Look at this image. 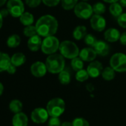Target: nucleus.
<instances>
[{"instance_id": "ddd939ff", "label": "nucleus", "mask_w": 126, "mask_h": 126, "mask_svg": "<svg viewBox=\"0 0 126 126\" xmlns=\"http://www.w3.org/2000/svg\"><path fill=\"white\" fill-rule=\"evenodd\" d=\"M94 49L97 52V55L105 57L107 56L110 53V45L108 44L106 41L102 40H97L96 44L93 47Z\"/></svg>"}, {"instance_id": "aec40b11", "label": "nucleus", "mask_w": 126, "mask_h": 126, "mask_svg": "<svg viewBox=\"0 0 126 126\" xmlns=\"http://www.w3.org/2000/svg\"><path fill=\"white\" fill-rule=\"evenodd\" d=\"M11 61L10 56L7 53L0 52V72L6 71Z\"/></svg>"}, {"instance_id": "c9c22d12", "label": "nucleus", "mask_w": 126, "mask_h": 126, "mask_svg": "<svg viewBox=\"0 0 126 126\" xmlns=\"http://www.w3.org/2000/svg\"><path fill=\"white\" fill-rule=\"evenodd\" d=\"M62 122L59 117H51L48 120V126H61Z\"/></svg>"}, {"instance_id": "f257e3e1", "label": "nucleus", "mask_w": 126, "mask_h": 126, "mask_svg": "<svg viewBox=\"0 0 126 126\" xmlns=\"http://www.w3.org/2000/svg\"><path fill=\"white\" fill-rule=\"evenodd\" d=\"M37 33L41 37H48L54 35L59 27L57 19L51 15H44L41 16L36 23Z\"/></svg>"}, {"instance_id": "7c9ffc66", "label": "nucleus", "mask_w": 126, "mask_h": 126, "mask_svg": "<svg viewBox=\"0 0 126 126\" xmlns=\"http://www.w3.org/2000/svg\"><path fill=\"white\" fill-rule=\"evenodd\" d=\"M23 33L26 37H28V38L33 37V36H34L36 35H38L36 27V26H33V25L26 26L24 28Z\"/></svg>"}, {"instance_id": "4be33fe9", "label": "nucleus", "mask_w": 126, "mask_h": 126, "mask_svg": "<svg viewBox=\"0 0 126 126\" xmlns=\"http://www.w3.org/2000/svg\"><path fill=\"white\" fill-rule=\"evenodd\" d=\"M19 21L20 22L26 26H29V25H32L34 22V17L33 15L31 14L30 13L28 12H24L22 16L19 17Z\"/></svg>"}, {"instance_id": "f704fd0d", "label": "nucleus", "mask_w": 126, "mask_h": 126, "mask_svg": "<svg viewBox=\"0 0 126 126\" xmlns=\"http://www.w3.org/2000/svg\"><path fill=\"white\" fill-rule=\"evenodd\" d=\"M42 2V0H25L26 4L31 8H35L39 6V4Z\"/></svg>"}, {"instance_id": "c85d7f7f", "label": "nucleus", "mask_w": 126, "mask_h": 126, "mask_svg": "<svg viewBox=\"0 0 126 126\" xmlns=\"http://www.w3.org/2000/svg\"><path fill=\"white\" fill-rule=\"evenodd\" d=\"M78 0H61V4L64 10H71L75 7Z\"/></svg>"}, {"instance_id": "0eeeda50", "label": "nucleus", "mask_w": 126, "mask_h": 126, "mask_svg": "<svg viewBox=\"0 0 126 126\" xmlns=\"http://www.w3.org/2000/svg\"><path fill=\"white\" fill-rule=\"evenodd\" d=\"M110 66L117 72H126V55L123 52L114 54L110 59Z\"/></svg>"}, {"instance_id": "423d86ee", "label": "nucleus", "mask_w": 126, "mask_h": 126, "mask_svg": "<svg viewBox=\"0 0 126 126\" xmlns=\"http://www.w3.org/2000/svg\"><path fill=\"white\" fill-rule=\"evenodd\" d=\"M76 16L80 19L87 20L92 17L94 14L93 7L87 1H80L76 4L74 8Z\"/></svg>"}, {"instance_id": "a211bd4d", "label": "nucleus", "mask_w": 126, "mask_h": 126, "mask_svg": "<svg viewBox=\"0 0 126 126\" xmlns=\"http://www.w3.org/2000/svg\"><path fill=\"white\" fill-rule=\"evenodd\" d=\"M87 34H88L87 28L85 26H83V25H79L76 27L72 32L74 38L76 41H80V40L84 39V38L86 36Z\"/></svg>"}, {"instance_id": "c03bdc74", "label": "nucleus", "mask_w": 126, "mask_h": 126, "mask_svg": "<svg viewBox=\"0 0 126 126\" xmlns=\"http://www.w3.org/2000/svg\"><path fill=\"white\" fill-rule=\"evenodd\" d=\"M119 1L123 7H126V0H120Z\"/></svg>"}, {"instance_id": "a19ab883", "label": "nucleus", "mask_w": 126, "mask_h": 126, "mask_svg": "<svg viewBox=\"0 0 126 126\" xmlns=\"http://www.w3.org/2000/svg\"><path fill=\"white\" fill-rule=\"evenodd\" d=\"M86 89H87V90L88 92H93L94 90V85L92 83H88L86 86Z\"/></svg>"}, {"instance_id": "de8ad7c7", "label": "nucleus", "mask_w": 126, "mask_h": 126, "mask_svg": "<svg viewBox=\"0 0 126 126\" xmlns=\"http://www.w3.org/2000/svg\"><path fill=\"white\" fill-rule=\"evenodd\" d=\"M7 0H0V7L3 6L5 3H6Z\"/></svg>"}, {"instance_id": "2f4dec72", "label": "nucleus", "mask_w": 126, "mask_h": 126, "mask_svg": "<svg viewBox=\"0 0 126 126\" xmlns=\"http://www.w3.org/2000/svg\"><path fill=\"white\" fill-rule=\"evenodd\" d=\"M84 42L85 44L90 47H93L94 45L96 44V42L97 41V38L93 35V34H90V33H88L86 35V36L84 38Z\"/></svg>"}, {"instance_id": "58836bf2", "label": "nucleus", "mask_w": 126, "mask_h": 126, "mask_svg": "<svg viewBox=\"0 0 126 126\" xmlns=\"http://www.w3.org/2000/svg\"><path fill=\"white\" fill-rule=\"evenodd\" d=\"M120 42L122 45L126 46V32H124L121 34L120 38Z\"/></svg>"}, {"instance_id": "ea45409f", "label": "nucleus", "mask_w": 126, "mask_h": 126, "mask_svg": "<svg viewBox=\"0 0 126 126\" xmlns=\"http://www.w3.org/2000/svg\"><path fill=\"white\" fill-rule=\"evenodd\" d=\"M0 13H1V16H3V18H5L8 14H10V13H9V11H8V10H7V9H2V10L0 11Z\"/></svg>"}, {"instance_id": "37998d69", "label": "nucleus", "mask_w": 126, "mask_h": 126, "mask_svg": "<svg viewBox=\"0 0 126 126\" xmlns=\"http://www.w3.org/2000/svg\"><path fill=\"white\" fill-rule=\"evenodd\" d=\"M72 126V123L71 122H68V121H65L64 123H62V126Z\"/></svg>"}, {"instance_id": "f8f14e48", "label": "nucleus", "mask_w": 126, "mask_h": 126, "mask_svg": "<svg viewBox=\"0 0 126 126\" xmlns=\"http://www.w3.org/2000/svg\"><path fill=\"white\" fill-rule=\"evenodd\" d=\"M48 72L47 66L45 63L42 61H36L30 66V72L36 78L44 77Z\"/></svg>"}, {"instance_id": "cd10ccee", "label": "nucleus", "mask_w": 126, "mask_h": 126, "mask_svg": "<svg viewBox=\"0 0 126 126\" xmlns=\"http://www.w3.org/2000/svg\"><path fill=\"white\" fill-rule=\"evenodd\" d=\"M92 7L94 13L97 15H102L105 13L107 10L105 4L102 2H97Z\"/></svg>"}, {"instance_id": "6e6552de", "label": "nucleus", "mask_w": 126, "mask_h": 126, "mask_svg": "<svg viewBox=\"0 0 126 126\" xmlns=\"http://www.w3.org/2000/svg\"><path fill=\"white\" fill-rule=\"evenodd\" d=\"M7 9L11 16L19 18L25 12V5L22 0H8L7 2Z\"/></svg>"}, {"instance_id": "7ed1b4c3", "label": "nucleus", "mask_w": 126, "mask_h": 126, "mask_svg": "<svg viewBox=\"0 0 126 126\" xmlns=\"http://www.w3.org/2000/svg\"><path fill=\"white\" fill-rule=\"evenodd\" d=\"M59 53L67 59H73L79 55V49L76 43L70 40H65L60 43L59 48Z\"/></svg>"}, {"instance_id": "9b49d317", "label": "nucleus", "mask_w": 126, "mask_h": 126, "mask_svg": "<svg viewBox=\"0 0 126 126\" xmlns=\"http://www.w3.org/2000/svg\"><path fill=\"white\" fill-rule=\"evenodd\" d=\"M86 70L91 78H96L102 75V72L103 70V66L101 62L98 61H94L90 62Z\"/></svg>"}, {"instance_id": "c756f323", "label": "nucleus", "mask_w": 126, "mask_h": 126, "mask_svg": "<svg viewBox=\"0 0 126 126\" xmlns=\"http://www.w3.org/2000/svg\"><path fill=\"white\" fill-rule=\"evenodd\" d=\"M89 75L87 72V70L82 69L78 72H76V75H75V78L77 81L79 82H85L86 81L88 78H89Z\"/></svg>"}, {"instance_id": "9d476101", "label": "nucleus", "mask_w": 126, "mask_h": 126, "mask_svg": "<svg viewBox=\"0 0 126 126\" xmlns=\"http://www.w3.org/2000/svg\"><path fill=\"white\" fill-rule=\"evenodd\" d=\"M91 28L97 32H102L106 28V20L102 15L94 14L90 18Z\"/></svg>"}, {"instance_id": "f03ea898", "label": "nucleus", "mask_w": 126, "mask_h": 126, "mask_svg": "<svg viewBox=\"0 0 126 126\" xmlns=\"http://www.w3.org/2000/svg\"><path fill=\"white\" fill-rule=\"evenodd\" d=\"M45 65L48 72L51 74H59L65 69V58L60 53L50 55L46 58Z\"/></svg>"}, {"instance_id": "a18cd8bd", "label": "nucleus", "mask_w": 126, "mask_h": 126, "mask_svg": "<svg viewBox=\"0 0 126 126\" xmlns=\"http://www.w3.org/2000/svg\"><path fill=\"white\" fill-rule=\"evenodd\" d=\"M3 91H4V86H3L2 83L0 82V96L2 94V93H3Z\"/></svg>"}, {"instance_id": "f3484780", "label": "nucleus", "mask_w": 126, "mask_h": 126, "mask_svg": "<svg viewBox=\"0 0 126 126\" xmlns=\"http://www.w3.org/2000/svg\"><path fill=\"white\" fill-rule=\"evenodd\" d=\"M12 125L13 126H27L28 125L27 116L23 112L15 114V115L13 117L12 119Z\"/></svg>"}, {"instance_id": "b1692460", "label": "nucleus", "mask_w": 126, "mask_h": 126, "mask_svg": "<svg viewBox=\"0 0 126 126\" xmlns=\"http://www.w3.org/2000/svg\"><path fill=\"white\" fill-rule=\"evenodd\" d=\"M23 108L22 103L19 100H13L10 101L9 104V109L14 114H17L19 112H22Z\"/></svg>"}, {"instance_id": "20e7f679", "label": "nucleus", "mask_w": 126, "mask_h": 126, "mask_svg": "<svg viewBox=\"0 0 126 126\" xmlns=\"http://www.w3.org/2000/svg\"><path fill=\"white\" fill-rule=\"evenodd\" d=\"M46 109L51 117H59L65 110V103L63 99L56 97L48 101Z\"/></svg>"}, {"instance_id": "09e8293b", "label": "nucleus", "mask_w": 126, "mask_h": 126, "mask_svg": "<svg viewBox=\"0 0 126 126\" xmlns=\"http://www.w3.org/2000/svg\"><path fill=\"white\" fill-rule=\"evenodd\" d=\"M82 1H89V0H82Z\"/></svg>"}, {"instance_id": "79ce46f5", "label": "nucleus", "mask_w": 126, "mask_h": 126, "mask_svg": "<svg viewBox=\"0 0 126 126\" xmlns=\"http://www.w3.org/2000/svg\"><path fill=\"white\" fill-rule=\"evenodd\" d=\"M102 1L106 2V3H108V4H113L115 2H118L120 0H102Z\"/></svg>"}, {"instance_id": "473e14b6", "label": "nucleus", "mask_w": 126, "mask_h": 126, "mask_svg": "<svg viewBox=\"0 0 126 126\" xmlns=\"http://www.w3.org/2000/svg\"><path fill=\"white\" fill-rule=\"evenodd\" d=\"M72 126H90L89 123L82 117H77L75 118L72 121Z\"/></svg>"}, {"instance_id": "bb28decb", "label": "nucleus", "mask_w": 126, "mask_h": 126, "mask_svg": "<svg viewBox=\"0 0 126 126\" xmlns=\"http://www.w3.org/2000/svg\"><path fill=\"white\" fill-rule=\"evenodd\" d=\"M71 66L72 69L75 72H78V71L83 69V67H84V61L78 56L76 58H74L71 59Z\"/></svg>"}, {"instance_id": "5701e85b", "label": "nucleus", "mask_w": 126, "mask_h": 126, "mask_svg": "<svg viewBox=\"0 0 126 126\" xmlns=\"http://www.w3.org/2000/svg\"><path fill=\"white\" fill-rule=\"evenodd\" d=\"M115 71L114 69L111 67V66H108V67H105L103 69L102 72V78L105 80H107V81H111L112 80L114 79L115 78Z\"/></svg>"}, {"instance_id": "2eb2a0df", "label": "nucleus", "mask_w": 126, "mask_h": 126, "mask_svg": "<svg viewBox=\"0 0 126 126\" xmlns=\"http://www.w3.org/2000/svg\"><path fill=\"white\" fill-rule=\"evenodd\" d=\"M121 33L117 28L111 27L106 30L104 32V38L107 42L114 43L120 40Z\"/></svg>"}, {"instance_id": "a878e982", "label": "nucleus", "mask_w": 126, "mask_h": 126, "mask_svg": "<svg viewBox=\"0 0 126 126\" xmlns=\"http://www.w3.org/2000/svg\"><path fill=\"white\" fill-rule=\"evenodd\" d=\"M20 37L17 34H13L8 37L7 40V45L10 48H16L20 44Z\"/></svg>"}, {"instance_id": "e433bc0d", "label": "nucleus", "mask_w": 126, "mask_h": 126, "mask_svg": "<svg viewBox=\"0 0 126 126\" xmlns=\"http://www.w3.org/2000/svg\"><path fill=\"white\" fill-rule=\"evenodd\" d=\"M60 1H61V0H42L43 4L50 7L57 6L60 3Z\"/></svg>"}, {"instance_id": "1a4fd4ad", "label": "nucleus", "mask_w": 126, "mask_h": 126, "mask_svg": "<svg viewBox=\"0 0 126 126\" xmlns=\"http://www.w3.org/2000/svg\"><path fill=\"white\" fill-rule=\"evenodd\" d=\"M48 112L46 109L44 108H36L31 112V120L33 123L36 124L45 123L48 120Z\"/></svg>"}, {"instance_id": "dca6fc26", "label": "nucleus", "mask_w": 126, "mask_h": 126, "mask_svg": "<svg viewBox=\"0 0 126 126\" xmlns=\"http://www.w3.org/2000/svg\"><path fill=\"white\" fill-rule=\"evenodd\" d=\"M42 44V40L41 36L39 35H36L33 37L29 38L27 41V47L32 52H36L39 49H41Z\"/></svg>"}, {"instance_id": "39448f33", "label": "nucleus", "mask_w": 126, "mask_h": 126, "mask_svg": "<svg viewBox=\"0 0 126 126\" xmlns=\"http://www.w3.org/2000/svg\"><path fill=\"white\" fill-rule=\"evenodd\" d=\"M59 45L60 42L56 36H48L44 38V39L42 40L41 50L44 54L50 55L56 53L57 50H59Z\"/></svg>"}, {"instance_id": "412c9836", "label": "nucleus", "mask_w": 126, "mask_h": 126, "mask_svg": "<svg viewBox=\"0 0 126 126\" xmlns=\"http://www.w3.org/2000/svg\"><path fill=\"white\" fill-rule=\"evenodd\" d=\"M109 12L112 15V16L117 18L123 13V7L120 4L119 1L111 4V5L109 6Z\"/></svg>"}, {"instance_id": "6ab92c4d", "label": "nucleus", "mask_w": 126, "mask_h": 126, "mask_svg": "<svg viewBox=\"0 0 126 126\" xmlns=\"http://www.w3.org/2000/svg\"><path fill=\"white\" fill-rule=\"evenodd\" d=\"M11 63L13 64L15 66L18 67L22 65H23L26 61V57L25 55L22 52H16L12 55L10 58Z\"/></svg>"}, {"instance_id": "4468645a", "label": "nucleus", "mask_w": 126, "mask_h": 126, "mask_svg": "<svg viewBox=\"0 0 126 126\" xmlns=\"http://www.w3.org/2000/svg\"><path fill=\"white\" fill-rule=\"evenodd\" d=\"M97 56V52L94 49L93 47H85L80 50L79 57L85 62H91L95 61L96 58Z\"/></svg>"}, {"instance_id": "72a5a7b5", "label": "nucleus", "mask_w": 126, "mask_h": 126, "mask_svg": "<svg viewBox=\"0 0 126 126\" xmlns=\"http://www.w3.org/2000/svg\"><path fill=\"white\" fill-rule=\"evenodd\" d=\"M117 23L122 28H126V13H123L117 18Z\"/></svg>"}, {"instance_id": "393cba45", "label": "nucleus", "mask_w": 126, "mask_h": 126, "mask_svg": "<svg viewBox=\"0 0 126 126\" xmlns=\"http://www.w3.org/2000/svg\"><path fill=\"white\" fill-rule=\"evenodd\" d=\"M58 79H59V81L60 82V83H62V85H68L71 82V76L70 72L68 70L64 69L60 73H59Z\"/></svg>"}, {"instance_id": "4c0bfd02", "label": "nucleus", "mask_w": 126, "mask_h": 126, "mask_svg": "<svg viewBox=\"0 0 126 126\" xmlns=\"http://www.w3.org/2000/svg\"><path fill=\"white\" fill-rule=\"evenodd\" d=\"M6 72L8 73V74H10V75H13L16 72V66H15L13 64L10 63V65L8 66V68L7 69Z\"/></svg>"}, {"instance_id": "49530a36", "label": "nucleus", "mask_w": 126, "mask_h": 126, "mask_svg": "<svg viewBox=\"0 0 126 126\" xmlns=\"http://www.w3.org/2000/svg\"><path fill=\"white\" fill-rule=\"evenodd\" d=\"M3 16H1V13H0V29L1 28V27H2V24H3Z\"/></svg>"}]
</instances>
